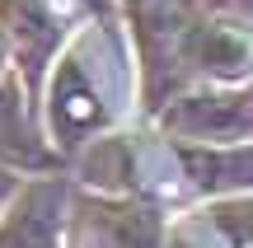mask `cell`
Returning a JSON list of instances; mask_svg holds the SVG:
<instances>
[{
  "instance_id": "obj_1",
  "label": "cell",
  "mask_w": 253,
  "mask_h": 248,
  "mask_svg": "<svg viewBox=\"0 0 253 248\" xmlns=\"http://www.w3.org/2000/svg\"><path fill=\"white\" fill-rule=\"evenodd\" d=\"M164 127L192 141H239L253 127V108L235 94H197L164 112Z\"/></svg>"
},
{
  "instance_id": "obj_2",
  "label": "cell",
  "mask_w": 253,
  "mask_h": 248,
  "mask_svg": "<svg viewBox=\"0 0 253 248\" xmlns=\"http://www.w3.org/2000/svg\"><path fill=\"white\" fill-rule=\"evenodd\" d=\"M183 52L192 56V66L220 80H235L249 71L253 61V33L235 19H197L183 37Z\"/></svg>"
},
{
  "instance_id": "obj_3",
  "label": "cell",
  "mask_w": 253,
  "mask_h": 248,
  "mask_svg": "<svg viewBox=\"0 0 253 248\" xmlns=\"http://www.w3.org/2000/svg\"><path fill=\"white\" fill-rule=\"evenodd\" d=\"M84 248H164L155 211L136 202H89L80 211Z\"/></svg>"
},
{
  "instance_id": "obj_4",
  "label": "cell",
  "mask_w": 253,
  "mask_h": 248,
  "mask_svg": "<svg viewBox=\"0 0 253 248\" xmlns=\"http://www.w3.org/2000/svg\"><path fill=\"white\" fill-rule=\"evenodd\" d=\"M0 248H61V187H28L0 220Z\"/></svg>"
},
{
  "instance_id": "obj_5",
  "label": "cell",
  "mask_w": 253,
  "mask_h": 248,
  "mask_svg": "<svg viewBox=\"0 0 253 248\" xmlns=\"http://www.w3.org/2000/svg\"><path fill=\"white\" fill-rule=\"evenodd\" d=\"M0 19L9 28L19 61L28 66V75H38L47 66V56L56 52V37H61L52 0H0Z\"/></svg>"
},
{
  "instance_id": "obj_6",
  "label": "cell",
  "mask_w": 253,
  "mask_h": 248,
  "mask_svg": "<svg viewBox=\"0 0 253 248\" xmlns=\"http://www.w3.org/2000/svg\"><path fill=\"white\" fill-rule=\"evenodd\" d=\"M99 122H103L99 89L84 80L80 56H71V61L56 71V80H52V127L61 131V141L71 145V141H80L84 131H94Z\"/></svg>"
},
{
  "instance_id": "obj_7",
  "label": "cell",
  "mask_w": 253,
  "mask_h": 248,
  "mask_svg": "<svg viewBox=\"0 0 253 248\" xmlns=\"http://www.w3.org/2000/svg\"><path fill=\"white\" fill-rule=\"evenodd\" d=\"M188 169L202 187H230V183H253V150L249 155H202V150H188Z\"/></svg>"
},
{
  "instance_id": "obj_8",
  "label": "cell",
  "mask_w": 253,
  "mask_h": 248,
  "mask_svg": "<svg viewBox=\"0 0 253 248\" xmlns=\"http://www.w3.org/2000/svg\"><path fill=\"white\" fill-rule=\"evenodd\" d=\"M207 225L220 234L225 248H253V197H235L207 211Z\"/></svg>"
},
{
  "instance_id": "obj_9",
  "label": "cell",
  "mask_w": 253,
  "mask_h": 248,
  "mask_svg": "<svg viewBox=\"0 0 253 248\" xmlns=\"http://www.w3.org/2000/svg\"><path fill=\"white\" fill-rule=\"evenodd\" d=\"M9 192H14V178H9L5 169H0V206H5V197H9Z\"/></svg>"
},
{
  "instance_id": "obj_10",
  "label": "cell",
  "mask_w": 253,
  "mask_h": 248,
  "mask_svg": "<svg viewBox=\"0 0 253 248\" xmlns=\"http://www.w3.org/2000/svg\"><path fill=\"white\" fill-rule=\"evenodd\" d=\"M0 66H5V47H0Z\"/></svg>"
}]
</instances>
